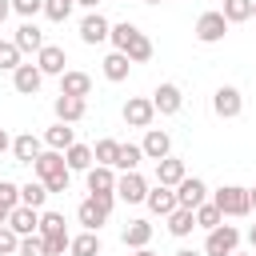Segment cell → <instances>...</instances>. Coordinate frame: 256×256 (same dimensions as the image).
Wrapping results in <instances>:
<instances>
[{
    "instance_id": "cell-19",
    "label": "cell",
    "mask_w": 256,
    "mask_h": 256,
    "mask_svg": "<svg viewBox=\"0 0 256 256\" xmlns=\"http://www.w3.org/2000/svg\"><path fill=\"white\" fill-rule=\"evenodd\" d=\"M52 112H56V120H60V124H80V120H84V112H88V100H76V96H56Z\"/></svg>"
},
{
    "instance_id": "cell-27",
    "label": "cell",
    "mask_w": 256,
    "mask_h": 256,
    "mask_svg": "<svg viewBox=\"0 0 256 256\" xmlns=\"http://www.w3.org/2000/svg\"><path fill=\"white\" fill-rule=\"evenodd\" d=\"M68 252H72V256H100V252H104L100 232H80V236H72V240H68Z\"/></svg>"
},
{
    "instance_id": "cell-31",
    "label": "cell",
    "mask_w": 256,
    "mask_h": 256,
    "mask_svg": "<svg viewBox=\"0 0 256 256\" xmlns=\"http://www.w3.org/2000/svg\"><path fill=\"white\" fill-rule=\"evenodd\" d=\"M116 156H120V140H112V136L96 140V148H92V160H96V164H104V168H116Z\"/></svg>"
},
{
    "instance_id": "cell-4",
    "label": "cell",
    "mask_w": 256,
    "mask_h": 256,
    "mask_svg": "<svg viewBox=\"0 0 256 256\" xmlns=\"http://www.w3.org/2000/svg\"><path fill=\"white\" fill-rule=\"evenodd\" d=\"M240 248V228L236 224H216L204 236V256H232Z\"/></svg>"
},
{
    "instance_id": "cell-20",
    "label": "cell",
    "mask_w": 256,
    "mask_h": 256,
    "mask_svg": "<svg viewBox=\"0 0 256 256\" xmlns=\"http://www.w3.org/2000/svg\"><path fill=\"white\" fill-rule=\"evenodd\" d=\"M184 176H188V168H184V160H180V156H164V160H156V184L176 188Z\"/></svg>"
},
{
    "instance_id": "cell-45",
    "label": "cell",
    "mask_w": 256,
    "mask_h": 256,
    "mask_svg": "<svg viewBox=\"0 0 256 256\" xmlns=\"http://www.w3.org/2000/svg\"><path fill=\"white\" fill-rule=\"evenodd\" d=\"M248 208H252V212H256V184H252V188H248Z\"/></svg>"
},
{
    "instance_id": "cell-42",
    "label": "cell",
    "mask_w": 256,
    "mask_h": 256,
    "mask_svg": "<svg viewBox=\"0 0 256 256\" xmlns=\"http://www.w3.org/2000/svg\"><path fill=\"white\" fill-rule=\"evenodd\" d=\"M40 240H44V236H40ZM68 240H72V236H48V240H44V252H48V256H64V252H68Z\"/></svg>"
},
{
    "instance_id": "cell-44",
    "label": "cell",
    "mask_w": 256,
    "mask_h": 256,
    "mask_svg": "<svg viewBox=\"0 0 256 256\" xmlns=\"http://www.w3.org/2000/svg\"><path fill=\"white\" fill-rule=\"evenodd\" d=\"M8 16H12V0H0V24H4Z\"/></svg>"
},
{
    "instance_id": "cell-16",
    "label": "cell",
    "mask_w": 256,
    "mask_h": 256,
    "mask_svg": "<svg viewBox=\"0 0 256 256\" xmlns=\"http://www.w3.org/2000/svg\"><path fill=\"white\" fill-rule=\"evenodd\" d=\"M140 152H144V160H164V156H172V136L164 128H148Z\"/></svg>"
},
{
    "instance_id": "cell-9",
    "label": "cell",
    "mask_w": 256,
    "mask_h": 256,
    "mask_svg": "<svg viewBox=\"0 0 256 256\" xmlns=\"http://www.w3.org/2000/svg\"><path fill=\"white\" fill-rule=\"evenodd\" d=\"M144 196H148V180H144L140 172H120V176H116V200H124V204H144Z\"/></svg>"
},
{
    "instance_id": "cell-37",
    "label": "cell",
    "mask_w": 256,
    "mask_h": 256,
    "mask_svg": "<svg viewBox=\"0 0 256 256\" xmlns=\"http://www.w3.org/2000/svg\"><path fill=\"white\" fill-rule=\"evenodd\" d=\"M72 8H76V0H44V16L52 24H64L72 16Z\"/></svg>"
},
{
    "instance_id": "cell-13",
    "label": "cell",
    "mask_w": 256,
    "mask_h": 256,
    "mask_svg": "<svg viewBox=\"0 0 256 256\" xmlns=\"http://www.w3.org/2000/svg\"><path fill=\"white\" fill-rule=\"evenodd\" d=\"M108 216H112V212H108L100 200H92V196L80 200V208H76V220L84 224V232H100V228L108 224Z\"/></svg>"
},
{
    "instance_id": "cell-46",
    "label": "cell",
    "mask_w": 256,
    "mask_h": 256,
    "mask_svg": "<svg viewBox=\"0 0 256 256\" xmlns=\"http://www.w3.org/2000/svg\"><path fill=\"white\" fill-rule=\"evenodd\" d=\"M76 4H80V8H88V12H96V4H100V0H76Z\"/></svg>"
},
{
    "instance_id": "cell-28",
    "label": "cell",
    "mask_w": 256,
    "mask_h": 256,
    "mask_svg": "<svg viewBox=\"0 0 256 256\" xmlns=\"http://www.w3.org/2000/svg\"><path fill=\"white\" fill-rule=\"evenodd\" d=\"M20 204H24V208H36V212H44V204H48V188H44L40 180H28V184H20Z\"/></svg>"
},
{
    "instance_id": "cell-10",
    "label": "cell",
    "mask_w": 256,
    "mask_h": 256,
    "mask_svg": "<svg viewBox=\"0 0 256 256\" xmlns=\"http://www.w3.org/2000/svg\"><path fill=\"white\" fill-rule=\"evenodd\" d=\"M204 200H208V184H204L200 176H184V180L176 184V204H180V208H192V212H196Z\"/></svg>"
},
{
    "instance_id": "cell-33",
    "label": "cell",
    "mask_w": 256,
    "mask_h": 256,
    "mask_svg": "<svg viewBox=\"0 0 256 256\" xmlns=\"http://www.w3.org/2000/svg\"><path fill=\"white\" fill-rule=\"evenodd\" d=\"M20 204V184L12 180H0V224H8V212Z\"/></svg>"
},
{
    "instance_id": "cell-1",
    "label": "cell",
    "mask_w": 256,
    "mask_h": 256,
    "mask_svg": "<svg viewBox=\"0 0 256 256\" xmlns=\"http://www.w3.org/2000/svg\"><path fill=\"white\" fill-rule=\"evenodd\" d=\"M108 40H112V52H124L132 64H148V60H152V40H148L136 24H128V20L112 24Z\"/></svg>"
},
{
    "instance_id": "cell-48",
    "label": "cell",
    "mask_w": 256,
    "mask_h": 256,
    "mask_svg": "<svg viewBox=\"0 0 256 256\" xmlns=\"http://www.w3.org/2000/svg\"><path fill=\"white\" fill-rule=\"evenodd\" d=\"M132 256H156V252H152V248H136Z\"/></svg>"
},
{
    "instance_id": "cell-52",
    "label": "cell",
    "mask_w": 256,
    "mask_h": 256,
    "mask_svg": "<svg viewBox=\"0 0 256 256\" xmlns=\"http://www.w3.org/2000/svg\"><path fill=\"white\" fill-rule=\"evenodd\" d=\"M232 256H244V252H232Z\"/></svg>"
},
{
    "instance_id": "cell-5",
    "label": "cell",
    "mask_w": 256,
    "mask_h": 256,
    "mask_svg": "<svg viewBox=\"0 0 256 256\" xmlns=\"http://www.w3.org/2000/svg\"><path fill=\"white\" fill-rule=\"evenodd\" d=\"M196 40L200 44H220L224 36H228V20L220 16V8H212V12H200V20H196Z\"/></svg>"
},
{
    "instance_id": "cell-49",
    "label": "cell",
    "mask_w": 256,
    "mask_h": 256,
    "mask_svg": "<svg viewBox=\"0 0 256 256\" xmlns=\"http://www.w3.org/2000/svg\"><path fill=\"white\" fill-rule=\"evenodd\" d=\"M248 244H252V248H256V224H252V228H248Z\"/></svg>"
},
{
    "instance_id": "cell-22",
    "label": "cell",
    "mask_w": 256,
    "mask_h": 256,
    "mask_svg": "<svg viewBox=\"0 0 256 256\" xmlns=\"http://www.w3.org/2000/svg\"><path fill=\"white\" fill-rule=\"evenodd\" d=\"M120 240H124V248H148L152 244V224L148 220H128L124 224V232H120Z\"/></svg>"
},
{
    "instance_id": "cell-8",
    "label": "cell",
    "mask_w": 256,
    "mask_h": 256,
    "mask_svg": "<svg viewBox=\"0 0 256 256\" xmlns=\"http://www.w3.org/2000/svg\"><path fill=\"white\" fill-rule=\"evenodd\" d=\"M152 120H156V108H152L148 96H128L124 100V124L128 128H152Z\"/></svg>"
},
{
    "instance_id": "cell-15",
    "label": "cell",
    "mask_w": 256,
    "mask_h": 256,
    "mask_svg": "<svg viewBox=\"0 0 256 256\" xmlns=\"http://www.w3.org/2000/svg\"><path fill=\"white\" fill-rule=\"evenodd\" d=\"M60 96L88 100V96H92V76H88V72H76V68H68V72L60 76Z\"/></svg>"
},
{
    "instance_id": "cell-24",
    "label": "cell",
    "mask_w": 256,
    "mask_h": 256,
    "mask_svg": "<svg viewBox=\"0 0 256 256\" xmlns=\"http://www.w3.org/2000/svg\"><path fill=\"white\" fill-rule=\"evenodd\" d=\"M40 152H44V140H40V136H32V132H24V136H16V140H12V156H16V164H32Z\"/></svg>"
},
{
    "instance_id": "cell-34",
    "label": "cell",
    "mask_w": 256,
    "mask_h": 256,
    "mask_svg": "<svg viewBox=\"0 0 256 256\" xmlns=\"http://www.w3.org/2000/svg\"><path fill=\"white\" fill-rule=\"evenodd\" d=\"M140 160H144L140 144H120V156H116V168L120 172H140Z\"/></svg>"
},
{
    "instance_id": "cell-30",
    "label": "cell",
    "mask_w": 256,
    "mask_h": 256,
    "mask_svg": "<svg viewBox=\"0 0 256 256\" xmlns=\"http://www.w3.org/2000/svg\"><path fill=\"white\" fill-rule=\"evenodd\" d=\"M64 164H68V172H88V168H92V148L76 140V144L64 152Z\"/></svg>"
},
{
    "instance_id": "cell-17",
    "label": "cell",
    "mask_w": 256,
    "mask_h": 256,
    "mask_svg": "<svg viewBox=\"0 0 256 256\" xmlns=\"http://www.w3.org/2000/svg\"><path fill=\"white\" fill-rule=\"evenodd\" d=\"M8 228H12L16 236H36V228H40V212H36V208L16 204V208L8 212Z\"/></svg>"
},
{
    "instance_id": "cell-2",
    "label": "cell",
    "mask_w": 256,
    "mask_h": 256,
    "mask_svg": "<svg viewBox=\"0 0 256 256\" xmlns=\"http://www.w3.org/2000/svg\"><path fill=\"white\" fill-rule=\"evenodd\" d=\"M32 172H36V180L48 188V196H52V192H68V184H72V172H68V164H64V152H52V148H44V152L32 160Z\"/></svg>"
},
{
    "instance_id": "cell-14",
    "label": "cell",
    "mask_w": 256,
    "mask_h": 256,
    "mask_svg": "<svg viewBox=\"0 0 256 256\" xmlns=\"http://www.w3.org/2000/svg\"><path fill=\"white\" fill-rule=\"evenodd\" d=\"M108 32H112V24H108V16H100V12H88V16L80 20V40H84V44H104Z\"/></svg>"
},
{
    "instance_id": "cell-12",
    "label": "cell",
    "mask_w": 256,
    "mask_h": 256,
    "mask_svg": "<svg viewBox=\"0 0 256 256\" xmlns=\"http://www.w3.org/2000/svg\"><path fill=\"white\" fill-rule=\"evenodd\" d=\"M144 204H148V212L152 216H172L180 204H176V188H164V184H156V188H148V196H144Z\"/></svg>"
},
{
    "instance_id": "cell-32",
    "label": "cell",
    "mask_w": 256,
    "mask_h": 256,
    "mask_svg": "<svg viewBox=\"0 0 256 256\" xmlns=\"http://www.w3.org/2000/svg\"><path fill=\"white\" fill-rule=\"evenodd\" d=\"M220 16L228 20V28L232 24H244V20H252V0H224Z\"/></svg>"
},
{
    "instance_id": "cell-21",
    "label": "cell",
    "mask_w": 256,
    "mask_h": 256,
    "mask_svg": "<svg viewBox=\"0 0 256 256\" xmlns=\"http://www.w3.org/2000/svg\"><path fill=\"white\" fill-rule=\"evenodd\" d=\"M12 44H16V48H20V56H24V52H40V48H44L48 40H44V32H40V28L32 24V20H24V24L16 28Z\"/></svg>"
},
{
    "instance_id": "cell-23",
    "label": "cell",
    "mask_w": 256,
    "mask_h": 256,
    "mask_svg": "<svg viewBox=\"0 0 256 256\" xmlns=\"http://www.w3.org/2000/svg\"><path fill=\"white\" fill-rule=\"evenodd\" d=\"M72 144H76V128H72V124H60V120H56V124L44 132V148H52V152H68Z\"/></svg>"
},
{
    "instance_id": "cell-51",
    "label": "cell",
    "mask_w": 256,
    "mask_h": 256,
    "mask_svg": "<svg viewBox=\"0 0 256 256\" xmlns=\"http://www.w3.org/2000/svg\"><path fill=\"white\" fill-rule=\"evenodd\" d=\"M144 4H164V0H144Z\"/></svg>"
},
{
    "instance_id": "cell-18",
    "label": "cell",
    "mask_w": 256,
    "mask_h": 256,
    "mask_svg": "<svg viewBox=\"0 0 256 256\" xmlns=\"http://www.w3.org/2000/svg\"><path fill=\"white\" fill-rule=\"evenodd\" d=\"M40 84H44V76H40V68H36V64H20V68L12 72V88H16L20 96H36V92H40Z\"/></svg>"
},
{
    "instance_id": "cell-39",
    "label": "cell",
    "mask_w": 256,
    "mask_h": 256,
    "mask_svg": "<svg viewBox=\"0 0 256 256\" xmlns=\"http://www.w3.org/2000/svg\"><path fill=\"white\" fill-rule=\"evenodd\" d=\"M12 12L24 16V20H36L44 12V0H12Z\"/></svg>"
},
{
    "instance_id": "cell-6",
    "label": "cell",
    "mask_w": 256,
    "mask_h": 256,
    "mask_svg": "<svg viewBox=\"0 0 256 256\" xmlns=\"http://www.w3.org/2000/svg\"><path fill=\"white\" fill-rule=\"evenodd\" d=\"M212 112H216L220 120H236V116L244 112V96H240V88L220 84V88L212 92Z\"/></svg>"
},
{
    "instance_id": "cell-40",
    "label": "cell",
    "mask_w": 256,
    "mask_h": 256,
    "mask_svg": "<svg viewBox=\"0 0 256 256\" xmlns=\"http://www.w3.org/2000/svg\"><path fill=\"white\" fill-rule=\"evenodd\" d=\"M16 256H48V252H44V240H40V236H20Z\"/></svg>"
},
{
    "instance_id": "cell-50",
    "label": "cell",
    "mask_w": 256,
    "mask_h": 256,
    "mask_svg": "<svg viewBox=\"0 0 256 256\" xmlns=\"http://www.w3.org/2000/svg\"><path fill=\"white\" fill-rule=\"evenodd\" d=\"M252 20H256V0H252Z\"/></svg>"
},
{
    "instance_id": "cell-3",
    "label": "cell",
    "mask_w": 256,
    "mask_h": 256,
    "mask_svg": "<svg viewBox=\"0 0 256 256\" xmlns=\"http://www.w3.org/2000/svg\"><path fill=\"white\" fill-rule=\"evenodd\" d=\"M212 204L220 208V216H248L252 212L248 208V188H240V184H220L212 192Z\"/></svg>"
},
{
    "instance_id": "cell-7",
    "label": "cell",
    "mask_w": 256,
    "mask_h": 256,
    "mask_svg": "<svg viewBox=\"0 0 256 256\" xmlns=\"http://www.w3.org/2000/svg\"><path fill=\"white\" fill-rule=\"evenodd\" d=\"M148 100H152V108H156L160 116H176V112L184 108V92H180V84H172V80L156 84V92H152Z\"/></svg>"
},
{
    "instance_id": "cell-43",
    "label": "cell",
    "mask_w": 256,
    "mask_h": 256,
    "mask_svg": "<svg viewBox=\"0 0 256 256\" xmlns=\"http://www.w3.org/2000/svg\"><path fill=\"white\" fill-rule=\"evenodd\" d=\"M4 152H12V140H8V132L0 128V156H4Z\"/></svg>"
},
{
    "instance_id": "cell-26",
    "label": "cell",
    "mask_w": 256,
    "mask_h": 256,
    "mask_svg": "<svg viewBox=\"0 0 256 256\" xmlns=\"http://www.w3.org/2000/svg\"><path fill=\"white\" fill-rule=\"evenodd\" d=\"M84 176H88V192H116V168L92 164Z\"/></svg>"
},
{
    "instance_id": "cell-25",
    "label": "cell",
    "mask_w": 256,
    "mask_h": 256,
    "mask_svg": "<svg viewBox=\"0 0 256 256\" xmlns=\"http://www.w3.org/2000/svg\"><path fill=\"white\" fill-rule=\"evenodd\" d=\"M100 72H104V80L120 84V80H128V72H132V60H128L124 52H108V56H104V64H100Z\"/></svg>"
},
{
    "instance_id": "cell-41",
    "label": "cell",
    "mask_w": 256,
    "mask_h": 256,
    "mask_svg": "<svg viewBox=\"0 0 256 256\" xmlns=\"http://www.w3.org/2000/svg\"><path fill=\"white\" fill-rule=\"evenodd\" d=\"M16 248H20V236L8 224H0V256H16Z\"/></svg>"
},
{
    "instance_id": "cell-47",
    "label": "cell",
    "mask_w": 256,
    "mask_h": 256,
    "mask_svg": "<svg viewBox=\"0 0 256 256\" xmlns=\"http://www.w3.org/2000/svg\"><path fill=\"white\" fill-rule=\"evenodd\" d=\"M176 256H204V252H196V248H180Z\"/></svg>"
},
{
    "instance_id": "cell-36",
    "label": "cell",
    "mask_w": 256,
    "mask_h": 256,
    "mask_svg": "<svg viewBox=\"0 0 256 256\" xmlns=\"http://www.w3.org/2000/svg\"><path fill=\"white\" fill-rule=\"evenodd\" d=\"M36 236H68V228H64V216L60 212H40V228H36Z\"/></svg>"
},
{
    "instance_id": "cell-11",
    "label": "cell",
    "mask_w": 256,
    "mask_h": 256,
    "mask_svg": "<svg viewBox=\"0 0 256 256\" xmlns=\"http://www.w3.org/2000/svg\"><path fill=\"white\" fill-rule=\"evenodd\" d=\"M68 52L60 48V44H44L40 52H36V68H40V76H64L68 68Z\"/></svg>"
},
{
    "instance_id": "cell-38",
    "label": "cell",
    "mask_w": 256,
    "mask_h": 256,
    "mask_svg": "<svg viewBox=\"0 0 256 256\" xmlns=\"http://www.w3.org/2000/svg\"><path fill=\"white\" fill-rule=\"evenodd\" d=\"M24 64V56H20V48L12 44V40H0V72H16Z\"/></svg>"
},
{
    "instance_id": "cell-35",
    "label": "cell",
    "mask_w": 256,
    "mask_h": 256,
    "mask_svg": "<svg viewBox=\"0 0 256 256\" xmlns=\"http://www.w3.org/2000/svg\"><path fill=\"white\" fill-rule=\"evenodd\" d=\"M192 216H196V228H204V232H212L216 224H224V216H220V208H216L212 200H204V204H200Z\"/></svg>"
},
{
    "instance_id": "cell-29",
    "label": "cell",
    "mask_w": 256,
    "mask_h": 256,
    "mask_svg": "<svg viewBox=\"0 0 256 256\" xmlns=\"http://www.w3.org/2000/svg\"><path fill=\"white\" fill-rule=\"evenodd\" d=\"M168 220V232L176 236V240H184V236H192V228H196V216H192V208H176L172 216H164Z\"/></svg>"
}]
</instances>
